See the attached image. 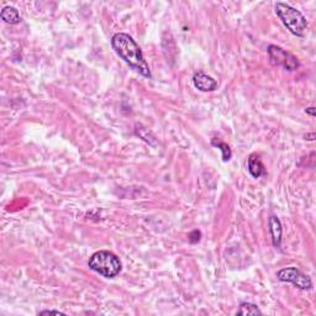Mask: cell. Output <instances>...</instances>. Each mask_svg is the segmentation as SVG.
I'll use <instances>...</instances> for the list:
<instances>
[{"mask_svg": "<svg viewBox=\"0 0 316 316\" xmlns=\"http://www.w3.org/2000/svg\"><path fill=\"white\" fill-rule=\"evenodd\" d=\"M275 14L293 35L298 37H303L305 35L306 29H308V21L300 11L288 4L277 3L275 4Z\"/></svg>", "mask_w": 316, "mask_h": 316, "instance_id": "3", "label": "cell"}, {"mask_svg": "<svg viewBox=\"0 0 316 316\" xmlns=\"http://www.w3.org/2000/svg\"><path fill=\"white\" fill-rule=\"evenodd\" d=\"M111 46L119 57L127 63L131 68L139 72L141 76L146 78H151V71L144 57L141 48L136 41L127 34L119 32L115 34L111 39Z\"/></svg>", "mask_w": 316, "mask_h": 316, "instance_id": "1", "label": "cell"}, {"mask_svg": "<svg viewBox=\"0 0 316 316\" xmlns=\"http://www.w3.org/2000/svg\"><path fill=\"white\" fill-rule=\"evenodd\" d=\"M237 315H262V311L254 304L242 303L237 310Z\"/></svg>", "mask_w": 316, "mask_h": 316, "instance_id": "10", "label": "cell"}, {"mask_svg": "<svg viewBox=\"0 0 316 316\" xmlns=\"http://www.w3.org/2000/svg\"><path fill=\"white\" fill-rule=\"evenodd\" d=\"M193 83L195 88L201 92H214L217 89V82L203 72H198V73L194 74Z\"/></svg>", "mask_w": 316, "mask_h": 316, "instance_id": "6", "label": "cell"}, {"mask_svg": "<svg viewBox=\"0 0 316 316\" xmlns=\"http://www.w3.org/2000/svg\"><path fill=\"white\" fill-rule=\"evenodd\" d=\"M51 314H55V315H64V313H61V311L57 310H43L41 313H39V315H51Z\"/></svg>", "mask_w": 316, "mask_h": 316, "instance_id": "13", "label": "cell"}, {"mask_svg": "<svg viewBox=\"0 0 316 316\" xmlns=\"http://www.w3.org/2000/svg\"><path fill=\"white\" fill-rule=\"evenodd\" d=\"M211 145L212 146L217 147V148L221 149L222 152V161L224 162H228V161L231 160V156H232V152H231V148L229 147L228 144H225V142L220 141V140H216L214 139L211 141Z\"/></svg>", "mask_w": 316, "mask_h": 316, "instance_id": "11", "label": "cell"}, {"mask_svg": "<svg viewBox=\"0 0 316 316\" xmlns=\"http://www.w3.org/2000/svg\"><path fill=\"white\" fill-rule=\"evenodd\" d=\"M89 268L105 278H115L123 269V263L110 251L95 252L88 261Z\"/></svg>", "mask_w": 316, "mask_h": 316, "instance_id": "2", "label": "cell"}, {"mask_svg": "<svg viewBox=\"0 0 316 316\" xmlns=\"http://www.w3.org/2000/svg\"><path fill=\"white\" fill-rule=\"evenodd\" d=\"M305 112L306 114H309V115H311L314 118V116L316 115V112H315V107L314 106H311V107H308V109L305 110Z\"/></svg>", "mask_w": 316, "mask_h": 316, "instance_id": "14", "label": "cell"}, {"mask_svg": "<svg viewBox=\"0 0 316 316\" xmlns=\"http://www.w3.org/2000/svg\"><path fill=\"white\" fill-rule=\"evenodd\" d=\"M306 140H309V141H314V139H315V133H308L305 136Z\"/></svg>", "mask_w": 316, "mask_h": 316, "instance_id": "15", "label": "cell"}, {"mask_svg": "<svg viewBox=\"0 0 316 316\" xmlns=\"http://www.w3.org/2000/svg\"><path fill=\"white\" fill-rule=\"evenodd\" d=\"M248 172L251 173L253 178H259L266 173L263 163L257 154H251L248 158Z\"/></svg>", "mask_w": 316, "mask_h": 316, "instance_id": "8", "label": "cell"}, {"mask_svg": "<svg viewBox=\"0 0 316 316\" xmlns=\"http://www.w3.org/2000/svg\"><path fill=\"white\" fill-rule=\"evenodd\" d=\"M200 237H201V233L200 231L198 230H194L193 232L189 233V241H190L191 243L199 242V241H200Z\"/></svg>", "mask_w": 316, "mask_h": 316, "instance_id": "12", "label": "cell"}, {"mask_svg": "<svg viewBox=\"0 0 316 316\" xmlns=\"http://www.w3.org/2000/svg\"><path fill=\"white\" fill-rule=\"evenodd\" d=\"M0 18L3 21H5L6 24L10 25L19 24L21 21L20 14H19L18 9H15L14 6H5L0 13Z\"/></svg>", "mask_w": 316, "mask_h": 316, "instance_id": "9", "label": "cell"}, {"mask_svg": "<svg viewBox=\"0 0 316 316\" xmlns=\"http://www.w3.org/2000/svg\"><path fill=\"white\" fill-rule=\"evenodd\" d=\"M277 278L280 282L292 283V284H294L301 290H310L313 288V282H311L310 277L301 273L295 267L280 269L279 272L277 273Z\"/></svg>", "mask_w": 316, "mask_h": 316, "instance_id": "5", "label": "cell"}, {"mask_svg": "<svg viewBox=\"0 0 316 316\" xmlns=\"http://www.w3.org/2000/svg\"><path fill=\"white\" fill-rule=\"evenodd\" d=\"M269 233H271V237H272V243L275 248L280 247V243H282V224H280L279 219L277 216H271L269 217Z\"/></svg>", "mask_w": 316, "mask_h": 316, "instance_id": "7", "label": "cell"}, {"mask_svg": "<svg viewBox=\"0 0 316 316\" xmlns=\"http://www.w3.org/2000/svg\"><path fill=\"white\" fill-rule=\"evenodd\" d=\"M267 51H268L269 61L273 65H279L289 72L295 71L299 67V61L296 60L295 56H293L292 53L287 52L275 44H271Z\"/></svg>", "mask_w": 316, "mask_h": 316, "instance_id": "4", "label": "cell"}]
</instances>
